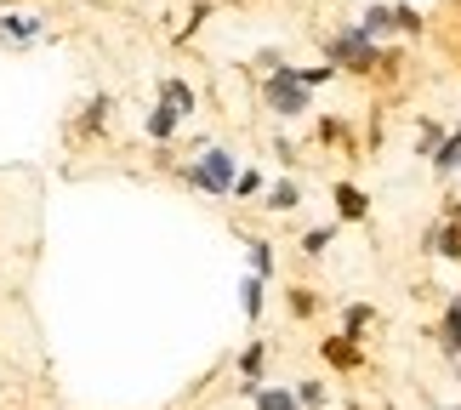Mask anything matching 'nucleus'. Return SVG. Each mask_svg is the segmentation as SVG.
Returning <instances> with one entry per match:
<instances>
[{
  "label": "nucleus",
  "mask_w": 461,
  "mask_h": 410,
  "mask_svg": "<svg viewBox=\"0 0 461 410\" xmlns=\"http://www.w3.org/2000/svg\"><path fill=\"white\" fill-rule=\"evenodd\" d=\"M319 365H325V370H336V377H353V370H365V365H370V353H365V336L330 331L325 342H319Z\"/></svg>",
  "instance_id": "nucleus-6"
},
{
  "label": "nucleus",
  "mask_w": 461,
  "mask_h": 410,
  "mask_svg": "<svg viewBox=\"0 0 461 410\" xmlns=\"http://www.w3.org/2000/svg\"><path fill=\"white\" fill-rule=\"evenodd\" d=\"M109 120H114V97L109 92H92V97H86V109L75 114V126H63V142H68V149L97 142L103 132H109Z\"/></svg>",
  "instance_id": "nucleus-5"
},
{
  "label": "nucleus",
  "mask_w": 461,
  "mask_h": 410,
  "mask_svg": "<svg viewBox=\"0 0 461 410\" xmlns=\"http://www.w3.org/2000/svg\"><path fill=\"white\" fill-rule=\"evenodd\" d=\"M262 188H268V171H262V166H240V177H234V200H262Z\"/></svg>",
  "instance_id": "nucleus-25"
},
{
  "label": "nucleus",
  "mask_w": 461,
  "mask_h": 410,
  "mask_svg": "<svg viewBox=\"0 0 461 410\" xmlns=\"http://www.w3.org/2000/svg\"><path fill=\"white\" fill-rule=\"evenodd\" d=\"M450 377H456V382H461V360H450Z\"/></svg>",
  "instance_id": "nucleus-30"
},
{
  "label": "nucleus",
  "mask_w": 461,
  "mask_h": 410,
  "mask_svg": "<svg viewBox=\"0 0 461 410\" xmlns=\"http://www.w3.org/2000/svg\"><path fill=\"white\" fill-rule=\"evenodd\" d=\"M376 319H382L376 302H342V331H348V336H365Z\"/></svg>",
  "instance_id": "nucleus-22"
},
{
  "label": "nucleus",
  "mask_w": 461,
  "mask_h": 410,
  "mask_svg": "<svg viewBox=\"0 0 461 410\" xmlns=\"http://www.w3.org/2000/svg\"><path fill=\"white\" fill-rule=\"evenodd\" d=\"M319 308H325V296H319L313 285H285V314L296 319V325H308V319H319Z\"/></svg>",
  "instance_id": "nucleus-17"
},
{
  "label": "nucleus",
  "mask_w": 461,
  "mask_h": 410,
  "mask_svg": "<svg viewBox=\"0 0 461 410\" xmlns=\"http://www.w3.org/2000/svg\"><path fill=\"white\" fill-rule=\"evenodd\" d=\"M183 126H188V114L183 109H171V103H149V114H143V137L154 142V149H166V142H176L183 137Z\"/></svg>",
  "instance_id": "nucleus-8"
},
{
  "label": "nucleus",
  "mask_w": 461,
  "mask_h": 410,
  "mask_svg": "<svg viewBox=\"0 0 461 410\" xmlns=\"http://www.w3.org/2000/svg\"><path fill=\"white\" fill-rule=\"evenodd\" d=\"M274 159H279V166H296V142L285 132H274Z\"/></svg>",
  "instance_id": "nucleus-28"
},
{
  "label": "nucleus",
  "mask_w": 461,
  "mask_h": 410,
  "mask_svg": "<svg viewBox=\"0 0 461 410\" xmlns=\"http://www.w3.org/2000/svg\"><path fill=\"white\" fill-rule=\"evenodd\" d=\"M268 360H274V348L262 342V336H251L240 353H234V370H240V382H262L268 377Z\"/></svg>",
  "instance_id": "nucleus-14"
},
{
  "label": "nucleus",
  "mask_w": 461,
  "mask_h": 410,
  "mask_svg": "<svg viewBox=\"0 0 461 410\" xmlns=\"http://www.w3.org/2000/svg\"><path fill=\"white\" fill-rule=\"evenodd\" d=\"M421 251L438 257V262H450V269H461V228L445 217V211L428 223V234H421Z\"/></svg>",
  "instance_id": "nucleus-7"
},
{
  "label": "nucleus",
  "mask_w": 461,
  "mask_h": 410,
  "mask_svg": "<svg viewBox=\"0 0 461 410\" xmlns=\"http://www.w3.org/2000/svg\"><path fill=\"white\" fill-rule=\"evenodd\" d=\"M240 166H245V159L211 137V142H200V149H188V159H176L171 177H176L183 188L205 194V200H234V177H240Z\"/></svg>",
  "instance_id": "nucleus-1"
},
{
  "label": "nucleus",
  "mask_w": 461,
  "mask_h": 410,
  "mask_svg": "<svg viewBox=\"0 0 461 410\" xmlns=\"http://www.w3.org/2000/svg\"><path fill=\"white\" fill-rule=\"evenodd\" d=\"M262 211H268V217H291V211H303V183H296V177H274V183L262 188Z\"/></svg>",
  "instance_id": "nucleus-12"
},
{
  "label": "nucleus",
  "mask_w": 461,
  "mask_h": 410,
  "mask_svg": "<svg viewBox=\"0 0 461 410\" xmlns=\"http://www.w3.org/2000/svg\"><path fill=\"white\" fill-rule=\"evenodd\" d=\"M257 103L274 120H285V126H291V120H313V86L296 80L291 63H279V68H268V75L257 80Z\"/></svg>",
  "instance_id": "nucleus-3"
},
{
  "label": "nucleus",
  "mask_w": 461,
  "mask_h": 410,
  "mask_svg": "<svg viewBox=\"0 0 461 410\" xmlns=\"http://www.w3.org/2000/svg\"><path fill=\"white\" fill-rule=\"evenodd\" d=\"M51 41V23L41 12H23V6H0V46L6 51H34Z\"/></svg>",
  "instance_id": "nucleus-4"
},
{
  "label": "nucleus",
  "mask_w": 461,
  "mask_h": 410,
  "mask_svg": "<svg viewBox=\"0 0 461 410\" xmlns=\"http://www.w3.org/2000/svg\"><path fill=\"white\" fill-rule=\"evenodd\" d=\"M342 410H365V405H359V399H348V405H342Z\"/></svg>",
  "instance_id": "nucleus-31"
},
{
  "label": "nucleus",
  "mask_w": 461,
  "mask_h": 410,
  "mask_svg": "<svg viewBox=\"0 0 461 410\" xmlns=\"http://www.w3.org/2000/svg\"><path fill=\"white\" fill-rule=\"evenodd\" d=\"M330 205H336V223H370V194L359 183H330Z\"/></svg>",
  "instance_id": "nucleus-10"
},
{
  "label": "nucleus",
  "mask_w": 461,
  "mask_h": 410,
  "mask_svg": "<svg viewBox=\"0 0 461 410\" xmlns=\"http://www.w3.org/2000/svg\"><path fill=\"white\" fill-rule=\"evenodd\" d=\"M393 23H399V41H421V34H428V17H421V6H411V0H393Z\"/></svg>",
  "instance_id": "nucleus-21"
},
{
  "label": "nucleus",
  "mask_w": 461,
  "mask_h": 410,
  "mask_svg": "<svg viewBox=\"0 0 461 410\" xmlns=\"http://www.w3.org/2000/svg\"><path fill=\"white\" fill-rule=\"evenodd\" d=\"M428 166H433V177H438V183L461 171V126H450V137H445V142H438V149L428 154Z\"/></svg>",
  "instance_id": "nucleus-19"
},
{
  "label": "nucleus",
  "mask_w": 461,
  "mask_h": 410,
  "mask_svg": "<svg viewBox=\"0 0 461 410\" xmlns=\"http://www.w3.org/2000/svg\"><path fill=\"white\" fill-rule=\"evenodd\" d=\"M291 387H296V399H303V410H330V382L303 377V382H291Z\"/></svg>",
  "instance_id": "nucleus-26"
},
{
  "label": "nucleus",
  "mask_w": 461,
  "mask_h": 410,
  "mask_svg": "<svg viewBox=\"0 0 461 410\" xmlns=\"http://www.w3.org/2000/svg\"><path fill=\"white\" fill-rule=\"evenodd\" d=\"M0 6H23V0H0Z\"/></svg>",
  "instance_id": "nucleus-32"
},
{
  "label": "nucleus",
  "mask_w": 461,
  "mask_h": 410,
  "mask_svg": "<svg viewBox=\"0 0 461 410\" xmlns=\"http://www.w3.org/2000/svg\"><path fill=\"white\" fill-rule=\"evenodd\" d=\"M240 394L251 399V410H303V399H296V387H279V382H240Z\"/></svg>",
  "instance_id": "nucleus-9"
},
{
  "label": "nucleus",
  "mask_w": 461,
  "mask_h": 410,
  "mask_svg": "<svg viewBox=\"0 0 461 410\" xmlns=\"http://www.w3.org/2000/svg\"><path fill=\"white\" fill-rule=\"evenodd\" d=\"M336 228H342V223H319V228H308V234H303V257L308 262H319L336 245Z\"/></svg>",
  "instance_id": "nucleus-23"
},
{
  "label": "nucleus",
  "mask_w": 461,
  "mask_h": 410,
  "mask_svg": "<svg viewBox=\"0 0 461 410\" xmlns=\"http://www.w3.org/2000/svg\"><path fill=\"white\" fill-rule=\"evenodd\" d=\"M296 68V80H303V86H313V92H319V86H330V80H342V68H336L330 58L325 63H291Z\"/></svg>",
  "instance_id": "nucleus-27"
},
{
  "label": "nucleus",
  "mask_w": 461,
  "mask_h": 410,
  "mask_svg": "<svg viewBox=\"0 0 461 410\" xmlns=\"http://www.w3.org/2000/svg\"><path fill=\"white\" fill-rule=\"evenodd\" d=\"M365 34H376V41H399V23H393V0H370V6L359 12Z\"/></svg>",
  "instance_id": "nucleus-18"
},
{
  "label": "nucleus",
  "mask_w": 461,
  "mask_h": 410,
  "mask_svg": "<svg viewBox=\"0 0 461 410\" xmlns=\"http://www.w3.org/2000/svg\"><path fill=\"white\" fill-rule=\"evenodd\" d=\"M240 314L251 319V325H257L262 314H268V279L251 274V269H245V279H240Z\"/></svg>",
  "instance_id": "nucleus-15"
},
{
  "label": "nucleus",
  "mask_w": 461,
  "mask_h": 410,
  "mask_svg": "<svg viewBox=\"0 0 461 410\" xmlns=\"http://www.w3.org/2000/svg\"><path fill=\"white\" fill-rule=\"evenodd\" d=\"M445 137H450V126H445V120H416V142H411V149H416L421 159H428V154H433Z\"/></svg>",
  "instance_id": "nucleus-24"
},
{
  "label": "nucleus",
  "mask_w": 461,
  "mask_h": 410,
  "mask_svg": "<svg viewBox=\"0 0 461 410\" xmlns=\"http://www.w3.org/2000/svg\"><path fill=\"white\" fill-rule=\"evenodd\" d=\"M387 46H393V41L365 34V23H342V29H325V34H319V51H325L342 75H353V80H376L382 63H387Z\"/></svg>",
  "instance_id": "nucleus-2"
},
{
  "label": "nucleus",
  "mask_w": 461,
  "mask_h": 410,
  "mask_svg": "<svg viewBox=\"0 0 461 410\" xmlns=\"http://www.w3.org/2000/svg\"><path fill=\"white\" fill-rule=\"evenodd\" d=\"M433 342L445 360H461V291L445 296V314H438V325H433Z\"/></svg>",
  "instance_id": "nucleus-11"
},
{
  "label": "nucleus",
  "mask_w": 461,
  "mask_h": 410,
  "mask_svg": "<svg viewBox=\"0 0 461 410\" xmlns=\"http://www.w3.org/2000/svg\"><path fill=\"white\" fill-rule=\"evenodd\" d=\"M154 97H159V103H171V109H183L188 120L200 114V92H194L183 75H159V80H154Z\"/></svg>",
  "instance_id": "nucleus-13"
},
{
  "label": "nucleus",
  "mask_w": 461,
  "mask_h": 410,
  "mask_svg": "<svg viewBox=\"0 0 461 410\" xmlns=\"http://www.w3.org/2000/svg\"><path fill=\"white\" fill-rule=\"evenodd\" d=\"M245 269L262 274V279H274L279 274V251H274V240H262V234H245Z\"/></svg>",
  "instance_id": "nucleus-16"
},
{
  "label": "nucleus",
  "mask_w": 461,
  "mask_h": 410,
  "mask_svg": "<svg viewBox=\"0 0 461 410\" xmlns=\"http://www.w3.org/2000/svg\"><path fill=\"white\" fill-rule=\"evenodd\" d=\"M445 217H450V223H456V228H461V194H456V200H450V205H445Z\"/></svg>",
  "instance_id": "nucleus-29"
},
{
  "label": "nucleus",
  "mask_w": 461,
  "mask_h": 410,
  "mask_svg": "<svg viewBox=\"0 0 461 410\" xmlns=\"http://www.w3.org/2000/svg\"><path fill=\"white\" fill-rule=\"evenodd\" d=\"M313 137L325 142V149H353V120H342V114H313Z\"/></svg>",
  "instance_id": "nucleus-20"
}]
</instances>
